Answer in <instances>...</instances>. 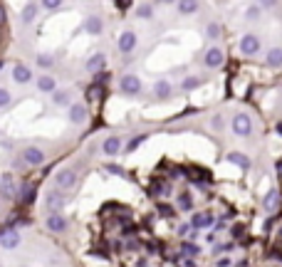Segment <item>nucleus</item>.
<instances>
[{"label": "nucleus", "instance_id": "nucleus-2", "mask_svg": "<svg viewBox=\"0 0 282 267\" xmlns=\"http://www.w3.org/2000/svg\"><path fill=\"white\" fill-rule=\"evenodd\" d=\"M238 47H240V55L255 57V55H260V37H258L255 32H245V35L240 37Z\"/></svg>", "mask_w": 282, "mask_h": 267}, {"label": "nucleus", "instance_id": "nucleus-17", "mask_svg": "<svg viewBox=\"0 0 282 267\" xmlns=\"http://www.w3.org/2000/svg\"><path fill=\"white\" fill-rule=\"evenodd\" d=\"M37 10H40L37 2H27V5L22 7V12H20V22H22V25H32L35 17H37Z\"/></svg>", "mask_w": 282, "mask_h": 267}, {"label": "nucleus", "instance_id": "nucleus-30", "mask_svg": "<svg viewBox=\"0 0 282 267\" xmlns=\"http://www.w3.org/2000/svg\"><path fill=\"white\" fill-rule=\"evenodd\" d=\"M201 84H203V79H201V77H186V79L181 82V89L191 92V89H196V87H201Z\"/></svg>", "mask_w": 282, "mask_h": 267}, {"label": "nucleus", "instance_id": "nucleus-40", "mask_svg": "<svg viewBox=\"0 0 282 267\" xmlns=\"http://www.w3.org/2000/svg\"><path fill=\"white\" fill-rule=\"evenodd\" d=\"M107 171H112V173H117V176H122V173H124V171H122L119 166H114V163H109V166H107Z\"/></svg>", "mask_w": 282, "mask_h": 267}, {"label": "nucleus", "instance_id": "nucleus-10", "mask_svg": "<svg viewBox=\"0 0 282 267\" xmlns=\"http://www.w3.org/2000/svg\"><path fill=\"white\" fill-rule=\"evenodd\" d=\"M45 223H47V230H50V233H65V230H67V218H65L60 210H57V213H50Z\"/></svg>", "mask_w": 282, "mask_h": 267}, {"label": "nucleus", "instance_id": "nucleus-34", "mask_svg": "<svg viewBox=\"0 0 282 267\" xmlns=\"http://www.w3.org/2000/svg\"><path fill=\"white\" fill-rule=\"evenodd\" d=\"M146 138H148L146 134H139V136H134V138L129 141V146H127V151H134V148H139V146H141V143H143V141H146Z\"/></svg>", "mask_w": 282, "mask_h": 267}, {"label": "nucleus", "instance_id": "nucleus-12", "mask_svg": "<svg viewBox=\"0 0 282 267\" xmlns=\"http://www.w3.org/2000/svg\"><path fill=\"white\" fill-rule=\"evenodd\" d=\"M12 79L17 84H30L32 82V69L27 65H22V62H17V65L12 67Z\"/></svg>", "mask_w": 282, "mask_h": 267}, {"label": "nucleus", "instance_id": "nucleus-48", "mask_svg": "<svg viewBox=\"0 0 282 267\" xmlns=\"http://www.w3.org/2000/svg\"><path fill=\"white\" fill-rule=\"evenodd\" d=\"M2 67H5V62H2V60H0V69H2Z\"/></svg>", "mask_w": 282, "mask_h": 267}, {"label": "nucleus", "instance_id": "nucleus-45", "mask_svg": "<svg viewBox=\"0 0 282 267\" xmlns=\"http://www.w3.org/2000/svg\"><path fill=\"white\" fill-rule=\"evenodd\" d=\"M275 132H278V136H282V122H278V124H275Z\"/></svg>", "mask_w": 282, "mask_h": 267}, {"label": "nucleus", "instance_id": "nucleus-24", "mask_svg": "<svg viewBox=\"0 0 282 267\" xmlns=\"http://www.w3.org/2000/svg\"><path fill=\"white\" fill-rule=\"evenodd\" d=\"M263 208H265V210H270V213H273V210H278V208H280V191H275V188H273V191H268V193H265V198H263Z\"/></svg>", "mask_w": 282, "mask_h": 267}, {"label": "nucleus", "instance_id": "nucleus-37", "mask_svg": "<svg viewBox=\"0 0 282 267\" xmlns=\"http://www.w3.org/2000/svg\"><path fill=\"white\" fill-rule=\"evenodd\" d=\"M255 2H258L263 10H270V7H275V5H278V0H255Z\"/></svg>", "mask_w": 282, "mask_h": 267}, {"label": "nucleus", "instance_id": "nucleus-47", "mask_svg": "<svg viewBox=\"0 0 282 267\" xmlns=\"http://www.w3.org/2000/svg\"><path fill=\"white\" fill-rule=\"evenodd\" d=\"M278 171H280V173H282V163H280V161H278Z\"/></svg>", "mask_w": 282, "mask_h": 267}, {"label": "nucleus", "instance_id": "nucleus-15", "mask_svg": "<svg viewBox=\"0 0 282 267\" xmlns=\"http://www.w3.org/2000/svg\"><path fill=\"white\" fill-rule=\"evenodd\" d=\"M213 223H215V218H213V213H208V210H201V213H193V218H191V225L193 228H211Z\"/></svg>", "mask_w": 282, "mask_h": 267}, {"label": "nucleus", "instance_id": "nucleus-26", "mask_svg": "<svg viewBox=\"0 0 282 267\" xmlns=\"http://www.w3.org/2000/svg\"><path fill=\"white\" fill-rule=\"evenodd\" d=\"M52 102H55L57 107H67V104H70V92H67V89H55V92H52Z\"/></svg>", "mask_w": 282, "mask_h": 267}, {"label": "nucleus", "instance_id": "nucleus-13", "mask_svg": "<svg viewBox=\"0 0 282 267\" xmlns=\"http://www.w3.org/2000/svg\"><path fill=\"white\" fill-rule=\"evenodd\" d=\"M102 153H107V156H119V153H122V138H119V136H107L104 143H102Z\"/></svg>", "mask_w": 282, "mask_h": 267}, {"label": "nucleus", "instance_id": "nucleus-36", "mask_svg": "<svg viewBox=\"0 0 282 267\" xmlns=\"http://www.w3.org/2000/svg\"><path fill=\"white\" fill-rule=\"evenodd\" d=\"M40 2H42L45 10H57V7H62V0H40Z\"/></svg>", "mask_w": 282, "mask_h": 267}, {"label": "nucleus", "instance_id": "nucleus-41", "mask_svg": "<svg viewBox=\"0 0 282 267\" xmlns=\"http://www.w3.org/2000/svg\"><path fill=\"white\" fill-rule=\"evenodd\" d=\"M230 248H233V245H230V243H225V245H218V248H215V253L220 255V253H228Z\"/></svg>", "mask_w": 282, "mask_h": 267}, {"label": "nucleus", "instance_id": "nucleus-27", "mask_svg": "<svg viewBox=\"0 0 282 267\" xmlns=\"http://www.w3.org/2000/svg\"><path fill=\"white\" fill-rule=\"evenodd\" d=\"M137 17L139 20H151L153 17V5L151 2H141L139 7H137Z\"/></svg>", "mask_w": 282, "mask_h": 267}, {"label": "nucleus", "instance_id": "nucleus-25", "mask_svg": "<svg viewBox=\"0 0 282 267\" xmlns=\"http://www.w3.org/2000/svg\"><path fill=\"white\" fill-rule=\"evenodd\" d=\"M265 62H268V67H273V69H280L282 67V47H273V50L265 55Z\"/></svg>", "mask_w": 282, "mask_h": 267}, {"label": "nucleus", "instance_id": "nucleus-21", "mask_svg": "<svg viewBox=\"0 0 282 267\" xmlns=\"http://www.w3.org/2000/svg\"><path fill=\"white\" fill-rule=\"evenodd\" d=\"M225 161H230L233 166H240L243 171H248V168H250V158H248L245 153H240V151H230V153L225 156Z\"/></svg>", "mask_w": 282, "mask_h": 267}, {"label": "nucleus", "instance_id": "nucleus-18", "mask_svg": "<svg viewBox=\"0 0 282 267\" xmlns=\"http://www.w3.org/2000/svg\"><path fill=\"white\" fill-rule=\"evenodd\" d=\"M0 193L5 196V198H15V181H12V176L10 173H2L0 176Z\"/></svg>", "mask_w": 282, "mask_h": 267}, {"label": "nucleus", "instance_id": "nucleus-28", "mask_svg": "<svg viewBox=\"0 0 282 267\" xmlns=\"http://www.w3.org/2000/svg\"><path fill=\"white\" fill-rule=\"evenodd\" d=\"M260 15H263V7L258 5V2H253L248 10H245V20H250V22H255V20H260Z\"/></svg>", "mask_w": 282, "mask_h": 267}, {"label": "nucleus", "instance_id": "nucleus-1", "mask_svg": "<svg viewBox=\"0 0 282 267\" xmlns=\"http://www.w3.org/2000/svg\"><path fill=\"white\" fill-rule=\"evenodd\" d=\"M230 129H233L235 136L248 138V136L253 134V119H250V114H245V112L233 114V119H230Z\"/></svg>", "mask_w": 282, "mask_h": 267}, {"label": "nucleus", "instance_id": "nucleus-7", "mask_svg": "<svg viewBox=\"0 0 282 267\" xmlns=\"http://www.w3.org/2000/svg\"><path fill=\"white\" fill-rule=\"evenodd\" d=\"M77 183V171L74 168H62L57 176H55V188H60V191H67Z\"/></svg>", "mask_w": 282, "mask_h": 267}, {"label": "nucleus", "instance_id": "nucleus-23", "mask_svg": "<svg viewBox=\"0 0 282 267\" xmlns=\"http://www.w3.org/2000/svg\"><path fill=\"white\" fill-rule=\"evenodd\" d=\"M35 193H37V191H35V186L25 183V186L17 191V196H15V198H17L20 205H27V203H32V200H35Z\"/></svg>", "mask_w": 282, "mask_h": 267}, {"label": "nucleus", "instance_id": "nucleus-9", "mask_svg": "<svg viewBox=\"0 0 282 267\" xmlns=\"http://www.w3.org/2000/svg\"><path fill=\"white\" fill-rule=\"evenodd\" d=\"M84 32L92 35V37H99V35L104 32V20H102V15H87V20H84Z\"/></svg>", "mask_w": 282, "mask_h": 267}, {"label": "nucleus", "instance_id": "nucleus-35", "mask_svg": "<svg viewBox=\"0 0 282 267\" xmlns=\"http://www.w3.org/2000/svg\"><path fill=\"white\" fill-rule=\"evenodd\" d=\"M52 62H55V60H52L50 55H37V65H40V67L50 69V67H52Z\"/></svg>", "mask_w": 282, "mask_h": 267}, {"label": "nucleus", "instance_id": "nucleus-3", "mask_svg": "<svg viewBox=\"0 0 282 267\" xmlns=\"http://www.w3.org/2000/svg\"><path fill=\"white\" fill-rule=\"evenodd\" d=\"M119 92L124 97H139L141 94V79L137 74H124L119 79Z\"/></svg>", "mask_w": 282, "mask_h": 267}, {"label": "nucleus", "instance_id": "nucleus-46", "mask_svg": "<svg viewBox=\"0 0 282 267\" xmlns=\"http://www.w3.org/2000/svg\"><path fill=\"white\" fill-rule=\"evenodd\" d=\"M156 2H161V5H171V2H176V0H156Z\"/></svg>", "mask_w": 282, "mask_h": 267}, {"label": "nucleus", "instance_id": "nucleus-14", "mask_svg": "<svg viewBox=\"0 0 282 267\" xmlns=\"http://www.w3.org/2000/svg\"><path fill=\"white\" fill-rule=\"evenodd\" d=\"M104 67H107V55H104V52H94V55L87 60V72H92V74H99Z\"/></svg>", "mask_w": 282, "mask_h": 267}, {"label": "nucleus", "instance_id": "nucleus-29", "mask_svg": "<svg viewBox=\"0 0 282 267\" xmlns=\"http://www.w3.org/2000/svg\"><path fill=\"white\" fill-rule=\"evenodd\" d=\"M220 35H223V27H220V22H208V25H206V37L218 40Z\"/></svg>", "mask_w": 282, "mask_h": 267}, {"label": "nucleus", "instance_id": "nucleus-22", "mask_svg": "<svg viewBox=\"0 0 282 267\" xmlns=\"http://www.w3.org/2000/svg\"><path fill=\"white\" fill-rule=\"evenodd\" d=\"M176 10H178V15L188 17L198 10V0H176Z\"/></svg>", "mask_w": 282, "mask_h": 267}, {"label": "nucleus", "instance_id": "nucleus-8", "mask_svg": "<svg viewBox=\"0 0 282 267\" xmlns=\"http://www.w3.org/2000/svg\"><path fill=\"white\" fill-rule=\"evenodd\" d=\"M62 205H65V193H62L60 188H52V191L45 193V208H47L50 213L62 210Z\"/></svg>", "mask_w": 282, "mask_h": 267}, {"label": "nucleus", "instance_id": "nucleus-11", "mask_svg": "<svg viewBox=\"0 0 282 267\" xmlns=\"http://www.w3.org/2000/svg\"><path fill=\"white\" fill-rule=\"evenodd\" d=\"M223 62H225V55H223V50H220V47H208V52L203 55V65L211 67V69L223 67Z\"/></svg>", "mask_w": 282, "mask_h": 267}, {"label": "nucleus", "instance_id": "nucleus-20", "mask_svg": "<svg viewBox=\"0 0 282 267\" xmlns=\"http://www.w3.org/2000/svg\"><path fill=\"white\" fill-rule=\"evenodd\" d=\"M37 89H40L42 94H52V92L57 89V82H55L50 74H40V77H37Z\"/></svg>", "mask_w": 282, "mask_h": 267}, {"label": "nucleus", "instance_id": "nucleus-42", "mask_svg": "<svg viewBox=\"0 0 282 267\" xmlns=\"http://www.w3.org/2000/svg\"><path fill=\"white\" fill-rule=\"evenodd\" d=\"M218 267H230V260L228 258H218V263H215Z\"/></svg>", "mask_w": 282, "mask_h": 267}, {"label": "nucleus", "instance_id": "nucleus-43", "mask_svg": "<svg viewBox=\"0 0 282 267\" xmlns=\"http://www.w3.org/2000/svg\"><path fill=\"white\" fill-rule=\"evenodd\" d=\"M5 20H7V15H5V5H0V25H5Z\"/></svg>", "mask_w": 282, "mask_h": 267}, {"label": "nucleus", "instance_id": "nucleus-4", "mask_svg": "<svg viewBox=\"0 0 282 267\" xmlns=\"http://www.w3.org/2000/svg\"><path fill=\"white\" fill-rule=\"evenodd\" d=\"M137 42H139L137 32H134V30H124V32L119 35V40H117V47H119L122 55H132V52L137 50Z\"/></svg>", "mask_w": 282, "mask_h": 267}, {"label": "nucleus", "instance_id": "nucleus-33", "mask_svg": "<svg viewBox=\"0 0 282 267\" xmlns=\"http://www.w3.org/2000/svg\"><path fill=\"white\" fill-rule=\"evenodd\" d=\"M10 102H12V94L5 89V87H0V109H5V107H10Z\"/></svg>", "mask_w": 282, "mask_h": 267}, {"label": "nucleus", "instance_id": "nucleus-31", "mask_svg": "<svg viewBox=\"0 0 282 267\" xmlns=\"http://www.w3.org/2000/svg\"><path fill=\"white\" fill-rule=\"evenodd\" d=\"M181 253H183L186 258H196L201 250H198V245H196V243H181Z\"/></svg>", "mask_w": 282, "mask_h": 267}, {"label": "nucleus", "instance_id": "nucleus-6", "mask_svg": "<svg viewBox=\"0 0 282 267\" xmlns=\"http://www.w3.org/2000/svg\"><path fill=\"white\" fill-rule=\"evenodd\" d=\"M20 245V230L15 228H0V248L2 250H15Z\"/></svg>", "mask_w": 282, "mask_h": 267}, {"label": "nucleus", "instance_id": "nucleus-39", "mask_svg": "<svg viewBox=\"0 0 282 267\" xmlns=\"http://www.w3.org/2000/svg\"><path fill=\"white\" fill-rule=\"evenodd\" d=\"M87 97H89V99H97V97H99V87H97V84H94V87H89Z\"/></svg>", "mask_w": 282, "mask_h": 267}, {"label": "nucleus", "instance_id": "nucleus-16", "mask_svg": "<svg viewBox=\"0 0 282 267\" xmlns=\"http://www.w3.org/2000/svg\"><path fill=\"white\" fill-rule=\"evenodd\" d=\"M67 117H70L72 124H84V122H87V107L79 104V102H77V104H70V114H67Z\"/></svg>", "mask_w": 282, "mask_h": 267}, {"label": "nucleus", "instance_id": "nucleus-38", "mask_svg": "<svg viewBox=\"0 0 282 267\" xmlns=\"http://www.w3.org/2000/svg\"><path fill=\"white\" fill-rule=\"evenodd\" d=\"M191 228H193L191 223H183V225L178 228V235H183V238H186V235H191Z\"/></svg>", "mask_w": 282, "mask_h": 267}, {"label": "nucleus", "instance_id": "nucleus-32", "mask_svg": "<svg viewBox=\"0 0 282 267\" xmlns=\"http://www.w3.org/2000/svg\"><path fill=\"white\" fill-rule=\"evenodd\" d=\"M178 208H181V210H191V208H193V200H191L188 193H181V196H178Z\"/></svg>", "mask_w": 282, "mask_h": 267}, {"label": "nucleus", "instance_id": "nucleus-5", "mask_svg": "<svg viewBox=\"0 0 282 267\" xmlns=\"http://www.w3.org/2000/svg\"><path fill=\"white\" fill-rule=\"evenodd\" d=\"M20 156H22V161H25L27 166H42V163L47 161V156H45V151H42L40 146H25Z\"/></svg>", "mask_w": 282, "mask_h": 267}, {"label": "nucleus", "instance_id": "nucleus-19", "mask_svg": "<svg viewBox=\"0 0 282 267\" xmlns=\"http://www.w3.org/2000/svg\"><path fill=\"white\" fill-rule=\"evenodd\" d=\"M171 92H173V87H171L168 79H158V82L153 84V94H156V99H171Z\"/></svg>", "mask_w": 282, "mask_h": 267}, {"label": "nucleus", "instance_id": "nucleus-44", "mask_svg": "<svg viewBox=\"0 0 282 267\" xmlns=\"http://www.w3.org/2000/svg\"><path fill=\"white\" fill-rule=\"evenodd\" d=\"M240 233H243V228H240V225H235V228H233V233H230V235H233V238H238V235H240Z\"/></svg>", "mask_w": 282, "mask_h": 267}]
</instances>
